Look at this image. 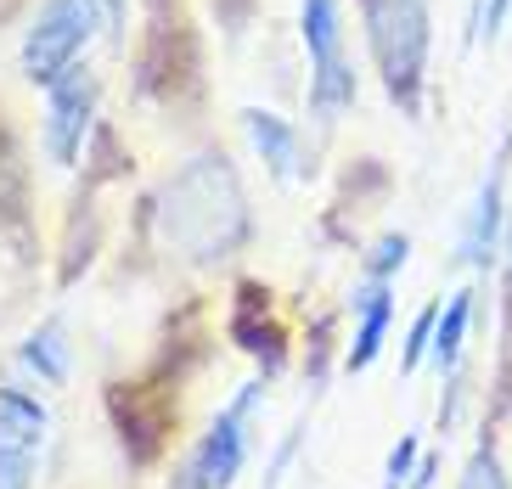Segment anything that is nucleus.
<instances>
[{"label":"nucleus","instance_id":"f257e3e1","mask_svg":"<svg viewBox=\"0 0 512 489\" xmlns=\"http://www.w3.org/2000/svg\"><path fill=\"white\" fill-rule=\"evenodd\" d=\"M366 40L389 96L400 107H417L422 62H428V0H366Z\"/></svg>","mask_w":512,"mask_h":489},{"label":"nucleus","instance_id":"f03ea898","mask_svg":"<svg viewBox=\"0 0 512 489\" xmlns=\"http://www.w3.org/2000/svg\"><path fill=\"white\" fill-rule=\"evenodd\" d=\"M304 45H310V107L338 119L355 102V68L344 57V12L338 0H304Z\"/></svg>","mask_w":512,"mask_h":489},{"label":"nucleus","instance_id":"7ed1b4c3","mask_svg":"<svg viewBox=\"0 0 512 489\" xmlns=\"http://www.w3.org/2000/svg\"><path fill=\"white\" fill-rule=\"evenodd\" d=\"M96 17H102L96 12V0H46L40 17H34L29 40H23V74H29L34 85L62 79L79 62V51L91 45Z\"/></svg>","mask_w":512,"mask_h":489},{"label":"nucleus","instance_id":"20e7f679","mask_svg":"<svg viewBox=\"0 0 512 489\" xmlns=\"http://www.w3.org/2000/svg\"><path fill=\"white\" fill-rule=\"evenodd\" d=\"M259 388H265V383H248L226 411L214 416V428L192 445L181 478H175L169 489H231V484H237L242 461H248V411H254Z\"/></svg>","mask_w":512,"mask_h":489},{"label":"nucleus","instance_id":"39448f33","mask_svg":"<svg viewBox=\"0 0 512 489\" xmlns=\"http://www.w3.org/2000/svg\"><path fill=\"white\" fill-rule=\"evenodd\" d=\"M91 102H96V85L85 68H68L62 79L46 85V158L51 163H74L79 141H85V124H91Z\"/></svg>","mask_w":512,"mask_h":489},{"label":"nucleus","instance_id":"423d86ee","mask_svg":"<svg viewBox=\"0 0 512 489\" xmlns=\"http://www.w3.org/2000/svg\"><path fill=\"white\" fill-rule=\"evenodd\" d=\"M507 152H496V163H490V175H484L479 197H473V208H467V225H462V248H456V259L473 270H490V259L501 253V214H507Z\"/></svg>","mask_w":512,"mask_h":489},{"label":"nucleus","instance_id":"0eeeda50","mask_svg":"<svg viewBox=\"0 0 512 489\" xmlns=\"http://www.w3.org/2000/svg\"><path fill=\"white\" fill-rule=\"evenodd\" d=\"M355 315H361V326H355V343H349V371H366L377 360V349H383V338H389V321H394L389 282H372L366 276L361 293H355Z\"/></svg>","mask_w":512,"mask_h":489},{"label":"nucleus","instance_id":"6e6552de","mask_svg":"<svg viewBox=\"0 0 512 489\" xmlns=\"http://www.w3.org/2000/svg\"><path fill=\"white\" fill-rule=\"evenodd\" d=\"M242 130H248V141H254L259 158L271 163L276 180L304 175V163H299V130H293L287 119H276V113H265V107H242Z\"/></svg>","mask_w":512,"mask_h":489},{"label":"nucleus","instance_id":"1a4fd4ad","mask_svg":"<svg viewBox=\"0 0 512 489\" xmlns=\"http://www.w3.org/2000/svg\"><path fill=\"white\" fill-rule=\"evenodd\" d=\"M51 416L23 388H0V450H40L46 445Z\"/></svg>","mask_w":512,"mask_h":489},{"label":"nucleus","instance_id":"9d476101","mask_svg":"<svg viewBox=\"0 0 512 489\" xmlns=\"http://www.w3.org/2000/svg\"><path fill=\"white\" fill-rule=\"evenodd\" d=\"M467 326H473V287L456 293L445 310H439V326H434V366L451 377L456 360H462V343H467Z\"/></svg>","mask_w":512,"mask_h":489},{"label":"nucleus","instance_id":"9b49d317","mask_svg":"<svg viewBox=\"0 0 512 489\" xmlns=\"http://www.w3.org/2000/svg\"><path fill=\"white\" fill-rule=\"evenodd\" d=\"M23 366L40 371L46 383H68V338H62V326H40L29 343H23Z\"/></svg>","mask_w":512,"mask_h":489},{"label":"nucleus","instance_id":"f8f14e48","mask_svg":"<svg viewBox=\"0 0 512 489\" xmlns=\"http://www.w3.org/2000/svg\"><path fill=\"white\" fill-rule=\"evenodd\" d=\"M439 310H445V304H428V310H417V321H411V332H406V355H400V371H417L422 360L434 355V326H439Z\"/></svg>","mask_w":512,"mask_h":489},{"label":"nucleus","instance_id":"ddd939ff","mask_svg":"<svg viewBox=\"0 0 512 489\" xmlns=\"http://www.w3.org/2000/svg\"><path fill=\"white\" fill-rule=\"evenodd\" d=\"M456 489H512L507 473H501V461L496 450H479V456L462 467V478H456Z\"/></svg>","mask_w":512,"mask_h":489},{"label":"nucleus","instance_id":"4468645a","mask_svg":"<svg viewBox=\"0 0 512 489\" xmlns=\"http://www.w3.org/2000/svg\"><path fill=\"white\" fill-rule=\"evenodd\" d=\"M406 259H411V242L406 237H383L372 253H366V276H372V282H389Z\"/></svg>","mask_w":512,"mask_h":489},{"label":"nucleus","instance_id":"2eb2a0df","mask_svg":"<svg viewBox=\"0 0 512 489\" xmlns=\"http://www.w3.org/2000/svg\"><path fill=\"white\" fill-rule=\"evenodd\" d=\"M417 433H400V445L389 450V467H383V489H406L411 473H417Z\"/></svg>","mask_w":512,"mask_h":489},{"label":"nucleus","instance_id":"dca6fc26","mask_svg":"<svg viewBox=\"0 0 512 489\" xmlns=\"http://www.w3.org/2000/svg\"><path fill=\"white\" fill-rule=\"evenodd\" d=\"M40 450H0V489H34Z\"/></svg>","mask_w":512,"mask_h":489},{"label":"nucleus","instance_id":"f3484780","mask_svg":"<svg viewBox=\"0 0 512 489\" xmlns=\"http://www.w3.org/2000/svg\"><path fill=\"white\" fill-rule=\"evenodd\" d=\"M434 478H439V456H422V461H417V473H411V484H406V489H434Z\"/></svg>","mask_w":512,"mask_h":489},{"label":"nucleus","instance_id":"a211bd4d","mask_svg":"<svg viewBox=\"0 0 512 489\" xmlns=\"http://www.w3.org/2000/svg\"><path fill=\"white\" fill-rule=\"evenodd\" d=\"M507 270H512V225H507Z\"/></svg>","mask_w":512,"mask_h":489}]
</instances>
